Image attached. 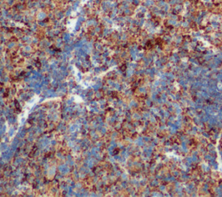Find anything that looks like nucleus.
<instances>
[{"label":"nucleus","mask_w":222,"mask_h":197,"mask_svg":"<svg viewBox=\"0 0 222 197\" xmlns=\"http://www.w3.org/2000/svg\"><path fill=\"white\" fill-rule=\"evenodd\" d=\"M38 101H39V97H37V96H34L28 103H26L25 108H24V110H23V112H22L21 114L19 115V116H18V123H19L20 125H22V124L25 122V120L27 119V116L29 115L31 110L32 109L33 106H34Z\"/></svg>","instance_id":"f257e3e1"},{"label":"nucleus","mask_w":222,"mask_h":197,"mask_svg":"<svg viewBox=\"0 0 222 197\" xmlns=\"http://www.w3.org/2000/svg\"><path fill=\"white\" fill-rule=\"evenodd\" d=\"M89 0H80V6H83L84 4H86L88 3Z\"/></svg>","instance_id":"7ed1b4c3"},{"label":"nucleus","mask_w":222,"mask_h":197,"mask_svg":"<svg viewBox=\"0 0 222 197\" xmlns=\"http://www.w3.org/2000/svg\"><path fill=\"white\" fill-rule=\"evenodd\" d=\"M76 23H77V19H76V18L69 19V20L68 23H67V25H66L69 32L71 33L74 31V30H75V25H76Z\"/></svg>","instance_id":"f03ea898"}]
</instances>
